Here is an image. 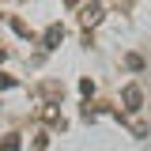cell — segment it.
Here are the masks:
<instances>
[{"label": "cell", "instance_id": "2", "mask_svg": "<svg viewBox=\"0 0 151 151\" xmlns=\"http://www.w3.org/2000/svg\"><path fill=\"white\" fill-rule=\"evenodd\" d=\"M0 151H19V140H15V136H8V140L0 144Z\"/></svg>", "mask_w": 151, "mask_h": 151}, {"label": "cell", "instance_id": "1", "mask_svg": "<svg viewBox=\"0 0 151 151\" xmlns=\"http://www.w3.org/2000/svg\"><path fill=\"white\" fill-rule=\"evenodd\" d=\"M60 38H64V30H60V27H49V30H45V49H57Z\"/></svg>", "mask_w": 151, "mask_h": 151}]
</instances>
